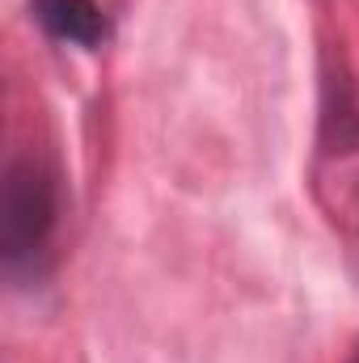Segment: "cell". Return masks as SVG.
<instances>
[{"label": "cell", "instance_id": "obj_1", "mask_svg": "<svg viewBox=\"0 0 359 363\" xmlns=\"http://www.w3.org/2000/svg\"><path fill=\"white\" fill-rule=\"evenodd\" d=\"M55 216H60L55 174L30 152L9 161L0 182V254L9 271L34 267V258L47 250L55 233Z\"/></svg>", "mask_w": 359, "mask_h": 363}, {"label": "cell", "instance_id": "obj_2", "mask_svg": "<svg viewBox=\"0 0 359 363\" xmlns=\"http://www.w3.org/2000/svg\"><path fill=\"white\" fill-rule=\"evenodd\" d=\"M30 17L55 43H72L85 51L110 38V17L97 0H30Z\"/></svg>", "mask_w": 359, "mask_h": 363}, {"label": "cell", "instance_id": "obj_3", "mask_svg": "<svg viewBox=\"0 0 359 363\" xmlns=\"http://www.w3.org/2000/svg\"><path fill=\"white\" fill-rule=\"evenodd\" d=\"M347 363H359V342H355V351H351V359H347Z\"/></svg>", "mask_w": 359, "mask_h": 363}]
</instances>
